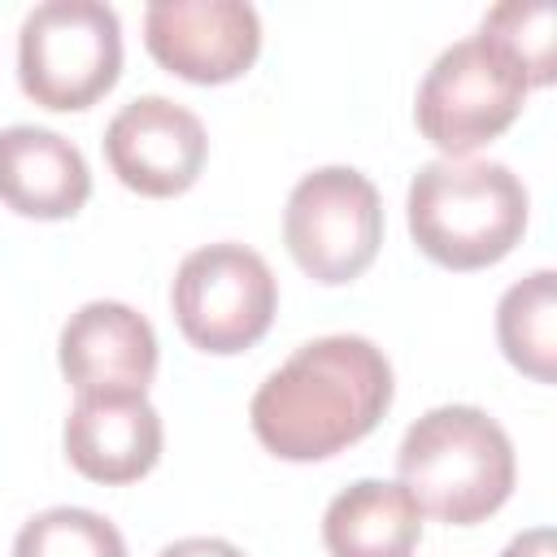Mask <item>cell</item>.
I'll return each mask as SVG.
<instances>
[{"label": "cell", "instance_id": "obj_16", "mask_svg": "<svg viewBox=\"0 0 557 557\" xmlns=\"http://www.w3.org/2000/svg\"><path fill=\"white\" fill-rule=\"evenodd\" d=\"M553 26H557V9L548 0H505V4L487 9L479 30L513 52V61L527 70L531 87H548L553 74H557V57H553L557 35H553Z\"/></svg>", "mask_w": 557, "mask_h": 557}, {"label": "cell", "instance_id": "obj_4", "mask_svg": "<svg viewBox=\"0 0 557 557\" xmlns=\"http://www.w3.org/2000/svg\"><path fill=\"white\" fill-rule=\"evenodd\" d=\"M531 91L527 70L492 35H466L444 48L418 83L413 122L444 157H466L513 126Z\"/></svg>", "mask_w": 557, "mask_h": 557}, {"label": "cell", "instance_id": "obj_18", "mask_svg": "<svg viewBox=\"0 0 557 557\" xmlns=\"http://www.w3.org/2000/svg\"><path fill=\"white\" fill-rule=\"evenodd\" d=\"M500 557H557V553H553V531H548V527H531V531L513 535Z\"/></svg>", "mask_w": 557, "mask_h": 557}, {"label": "cell", "instance_id": "obj_1", "mask_svg": "<svg viewBox=\"0 0 557 557\" xmlns=\"http://www.w3.org/2000/svg\"><path fill=\"white\" fill-rule=\"evenodd\" d=\"M392 361L366 335L300 344L252 392V435L283 461H322L366 440L392 405Z\"/></svg>", "mask_w": 557, "mask_h": 557}, {"label": "cell", "instance_id": "obj_7", "mask_svg": "<svg viewBox=\"0 0 557 557\" xmlns=\"http://www.w3.org/2000/svg\"><path fill=\"white\" fill-rule=\"evenodd\" d=\"M283 239L296 265L326 283H352L383 244L379 187L352 165H322L305 174L283 209Z\"/></svg>", "mask_w": 557, "mask_h": 557}, {"label": "cell", "instance_id": "obj_14", "mask_svg": "<svg viewBox=\"0 0 557 557\" xmlns=\"http://www.w3.org/2000/svg\"><path fill=\"white\" fill-rule=\"evenodd\" d=\"M496 339L509 366H518L535 383L557 379V274L553 270H535L500 296Z\"/></svg>", "mask_w": 557, "mask_h": 557}, {"label": "cell", "instance_id": "obj_8", "mask_svg": "<svg viewBox=\"0 0 557 557\" xmlns=\"http://www.w3.org/2000/svg\"><path fill=\"white\" fill-rule=\"evenodd\" d=\"M144 44L187 83H231L261 52V17L248 0H152Z\"/></svg>", "mask_w": 557, "mask_h": 557}, {"label": "cell", "instance_id": "obj_15", "mask_svg": "<svg viewBox=\"0 0 557 557\" xmlns=\"http://www.w3.org/2000/svg\"><path fill=\"white\" fill-rule=\"evenodd\" d=\"M13 557H126V540L104 513L57 505L22 522Z\"/></svg>", "mask_w": 557, "mask_h": 557}, {"label": "cell", "instance_id": "obj_6", "mask_svg": "<svg viewBox=\"0 0 557 557\" xmlns=\"http://www.w3.org/2000/svg\"><path fill=\"white\" fill-rule=\"evenodd\" d=\"M174 322L200 352L231 357L252 348L278 309V278L248 244L222 239L187 252L170 287Z\"/></svg>", "mask_w": 557, "mask_h": 557}, {"label": "cell", "instance_id": "obj_17", "mask_svg": "<svg viewBox=\"0 0 557 557\" xmlns=\"http://www.w3.org/2000/svg\"><path fill=\"white\" fill-rule=\"evenodd\" d=\"M161 557H244V553L218 535H187V540H174L170 548H161Z\"/></svg>", "mask_w": 557, "mask_h": 557}, {"label": "cell", "instance_id": "obj_10", "mask_svg": "<svg viewBox=\"0 0 557 557\" xmlns=\"http://www.w3.org/2000/svg\"><path fill=\"white\" fill-rule=\"evenodd\" d=\"M161 413L144 392H78L65 457L91 483H135L161 461Z\"/></svg>", "mask_w": 557, "mask_h": 557}, {"label": "cell", "instance_id": "obj_3", "mask_svg": "<svg viewBox=\"0 0 557 557\" xmlns=\"http://www.w3.org/2000/svg\"><path fill=\"white\" fill-rule=\"evenodd\" d=\"M409 235L444 270H483L513 252L527 231V187L500 161L440 157L409 183Z\"/></svg>", "mask_w": 557, "mask_h": 557}, {"label": "cell", "instance_id": "obj_2", "mask_svg": "<svg viewBox=\"0 0 557 557\" xmlns=\"http://www.w3.org/2000/svg\"><path fill=\"white\" fill-rule=\"evenodd\" d=\"M396 470L413 505L448 527H474L492 518L509 500L518 479L505 426L479 405L426 409L405 431Z\"/></svg>", "mask_w": 557, "mask_h": 557}, {"label": "cell", "instance_id": "obj_9", "mask_svg": "<svg viewBox=\"0 0 557 557\" xmlns=\"http://www.w3.org/2000/svg\"><path fill=\"white\" fill-rule=\"evenodd\" d=\"M104 157L131 191L165 200L200 178L209 135L187 104L170 96H139L104 126Z\"/></svg>", "mask_w": 557, "mask_h": 557}, {"label": "cell", "instance_id": "obj_13", "mask_svg": "<svg viewBox=\"0 0 557 557\" xmlns=\"http://www.w3.org/2000/svg\"><path fill=\"white\" fill-rule=\"evenodd\" d=\"M418 540L422 509L387 479L348 483L322 513V544L331 557H413Z\"/></svg>", "mask_w": 557, "mask_h": 557}, {"label": "cell", "instance_id": "obj_5", "mask_svg": "<svg viewBox=\"0 0 557 557\" xmlns=\"http://www.w3.org/2000/svg\"><path fill=\"white\" fill-rule=\"evenodd\" d=\"M122 74V22L104 0H44L17 30V83L57 113L96 104Z\"/></svg>", "mask_w": 557, "mask_h": 557}, {"label": "cell", "instance_id": "obj_11", "mask_svg": "<svg viewBox=\"0 0 557 557\" xmlns=\"http://www.w3.org/2000/svg\"><path fill=\"white\" fill-rule=\"evenodd\" d=\"M57 357L74 392H148L157 374V331L122 300H87L61 326Z\"/></svg>", "mask_w": 557, "mask_h": 557}, {"label": "cell", "instance_id": "obj_12", "mask_svg": "<svg viewBox=\"0 0 557 557\" xmlns=\"http://www.w3.org/2000/svg\"><path fill=\"white\" fill-rule=\"evenodd\" d=\"M91 196L87 157L48 126H4L0 131V200L39 222L74 218Z\"/></svg>", "mask_w": 557, "mask_h": 557}]
</instances>
